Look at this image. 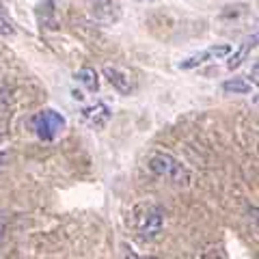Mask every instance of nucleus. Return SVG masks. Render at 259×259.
<instances>
[{
  "instance_id": "obj_10",
  "label": "nucleus",
  "mask_w": 259,
  "mask_h": 259,
  "mask_svg": "<svg viewBox=\"0 0 259 259\" xmlns=\"http://www.w3.org/2000/svg\"><path fill=\"white\" fill-rule=\"evenodd\" d=\"M0 35H5V37H13L15 35V26L5 18H0Z\"/></svg>"
},
{
  "instance_id": "obj_2",
  "label": "nucleus",
  "mask_w": 259,
  "mask_h": 259,
  "mask_svg": "<svg viewBox=\"0 0 259 259\" xmlns=\"http://www.w3.org/2000/svg\"><path fill=\"white\" fill-rule=\"evenodd\" d=\"M147 168L149 171L160 177V180H168L173 184H188L190 180V173L180 160L171 153H164V151H158L147 160Z\"/></svg>"
},
{
  "instance_id": "obj_4",
  "label": "nucleus",
  "mask_w": 259,
  "mask_h": 259,
  "mask_svg": "<svg viewBox=\"0 0 259 259\" xmlns=\"http://www.w3.org/2000/svg\"><path fill=\"white\" fill-rule=\"evenodd\" d=\"M231 52V46H212L209 50H203L199 54L190 56V59H186L180 63L182 69H192V67H199V65H205L209 61H216V59H223V56H227Z\"/></svg>"
},
{
  "instance_id": "obj_13",
  "label": "nucleus",
  "mask_w": 259,
  "mask_h": 259,
  "mask_svg": "<svg viewBox=\"0 0 259 259\" xmlns=\"http://www.w3.org/2000/svg\"><path fill=\"white\" fill-rule=\"evenodd\" d=\"M100 3H108V0H95V5H100Z\"/></svg>"
},
{
  "instance_id": "obj_9",
  "label": "nucleus",
  "mask_w": 259,
  "mask_h": 259,
  "mask_svg": "<svg viewBox=\"0 0 259 259\" xmlns=\"http://www.w3.org/2000/svg\"><path fill=\"white\" fill-rule=\"evenodd\" d=\"M223 91L225 93H233V95H246L250 93V84L244 78H231L223 82Z\"/></svg>"
},
{
  "instance_id": "obj_11",
  "label": "nucleus",
  "mask_w": 259,
  "mask_h": 259,
  "mask_svg": "<svg viewBox=\"0 0 259 259\" xmlns=\"http://www.w3.org/2000/svg\"><path fill=\"white\" fill-rule=\"evenodd\" d=\"M7 229H9V214H7V212H0V242L5 240Z\"/></svg>"
},
{
  "instance_id": "obj_1",
  "label": "nucleus",
  "mask_w": 259,
  "mask_h": 259,
  "mask_svg": "<svg viewBox=\"0 0 259 259\" xmlns=\"http://www.w3.org/2000/svg\"><path fill=\"white\" fill-rule=\"evenodd\" d=\"M132 227L141 240H153L164 227V209L156 203H141L132 209Z\"/></svg>"
},
{
  "instance_id": "obj_3",
  "label": "nucleus",
  "mask_w": 259,
  "mask_h": 259,
  "mask_svg": "<svg viewBox=\"0 0 259 259\" xmlns=\"http://www.w3.org/2000/svg\"><path fill=\"white\" fill-rule=\"evenodd\" d=\"M32 127H35V132H37V136L41 141H54L56 136L63 132L65 117L59 115V112L52 110V108L39 110L37 115L32 117Z\"/></svg>"
},
{
  "instance_id": "obj_5",
  "label": "nucleus",
  "mask_w": 259,
  "mask_h": 259,
  "mask_svg": "<svg viewBox=\"0 0 259 259\" xmlns=\"http://www.w3.org/2000/svg\"><path fill=\"white\" fill-rule=\"evenodd\" d=\"M104 76H106L108 82L115 87L119 93H123V95H130L136 89L132 76H130L127 71L119 69V67H110V65H106V67H104Z\"/></svg>"
},
{
  "instance_id": "obj_8",
  "label": "nucleus",
  "mask_w": 259,
  "mask_h": 259,
  "mask_svg": "<svg viewBox=\"0 0 259 259\" xmlns=\"http://www.w3.org/2000/svg\"><path fill=\"white\" fill-rule=\"evenodd\" d=\"M76 80L80 84H84L87 87V91H91V93H95L97 89H100V80H97V71L93 69V67H82L76 74Z\"/></svg>"
},
{
  "instance_id": "obj_7",
  "label": "nucleus",
  "mask_w": 259,
  "mask_h": 259,
  "mask_svg": "<svg viewBox=\"0 0 259 259\" xmlns=\"http://www.w3.org/2000/svg\"><path fill=\"white\" fill-rule=\"evenodd\" d=\"M255 44H257V35H250V37H246L244 41L240 44L238 50L229 56V61H227V67H229V69H238L240 65L246 61V56H248V54H250V50H253V48H255Z\"/></svg>"
},
{
  "instance_id": "obj_6",
  "label": "nucleus",
  "mask_w": 259,
  "mask_h": 259,
  "mask_svg": "<svg viewBox=\"0 0 259 259\" xmlns=\"http://www.w3.org/2000/svg\"><path fill=\"white\" fill-rule=\"evenodd\" d=\"M82 117H84V121L89 125L104 127L110 121V108L104 102H97V104H93V106H87L82 110Z\"/></svg>"
},
{
  "instance_id": "obj_12",
  "label": "nucleus",
  "mask_w": 259,
  "mask_h": 259,
  "mask_svg": "<svg viewBox=\"0 0 259 259\" xmlns=\"http://www.w3.org/2000/svg\"><path fill=\"white\" fill-rule=\"evenodd\" d=\"M125 259H156V257H136L132 250H125Z\"/></svg>"
}]
</instances>
